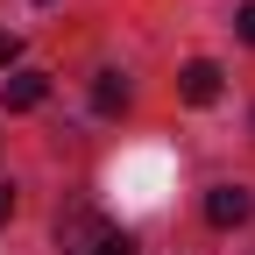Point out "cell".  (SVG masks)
<instances>
[{"mask_svg": "<svg viewBox=\"0 0 255 255\" xmlns=\"http://www.w3.org/2000/svg\"><path fill=\"white\" fill-rule=\"evenodd\" d=\"M248 213H255V199H248L241 184H213L206 191V220H213V227H241Z\"/></svg>", "mask_w": 255, "mask_h": 255, "instance_id": "1", "label": "cell"}, {"mask_svg": "<svg viewBox=\"0 0 255 255\" xmlns=\"http://www.w3.org/2000/svg\"><path fill=\"white\" fill-rule=\"evenodd\" d=\"M177 92H184V100L191 107H206V100H220V64H184V71H177Z\"/></svg>", "mask_w": 255, "mask_h": 255, "instance_id": "2", "label": "cell"}, {"mask_svg": "<svg viewBox=\"0 0 255 255\" xmlns=\"http://www.w3.org/2000/svg\"><path fill=\"white\" fill-rule=\"evenodd\" d=\"M43 92H50V78H43V71H14V78H7V107H14V114H28V107H43Z\"/></svg>", "mask_w": 255, "mask_h": 255, "instance_id": "3", "label": "cell"}, {"mask_svg": "<svg viewBox=\"0 0 255 255\" xmlns=\"http://www.w3.org/2000/svg\"><path fill=\"white\" fill-rule=\"evenodd\" d=\"M92 107H100V114H121L128 107V85L121 78H100V85H92Z\"/></svg>", "mask_w": 255, "mask_h": 255, "instance_id": "4", "label": "cell"}, {"mask_svg": "<svg viewBox=\"0 0 255 255\" xmlns=\"http://www.w3.org/2000/svg\"><path fill=\"white\" fill-rule=\"evenodd\" d=\"M85 255H135V241H128V234H100Z\"/></svg>", "mask_w": 255, "mask_h": 255, "instance_id": "5", "label": "cell"}, {"mask_svg": "<svg viewBox=\"0 0 255 255\" xmlns=\"http://www.w3.org/2000/svg\"><path fill=\"white\" fill-rule=\"evenodd\" d=\"M14 57H21V36H7V28H0V71H7Z\"/></svg>", "mask_w": 255, "mask_h": 255, "instance_id": "6", "label": "cell"}, {"mask_svg": "<svg viewBox=\"0 0 255 255\" xmlns=\"http://www.w3.org/2000/svg\"><path fill=\"white\" fill-rule=\"evenodd\" d=\"M241 43H255V0L241 7Z\"/></svg>", "mask_w": 255, "mask_h": 255, "instance_id": "7", "label": "cell"}, {"mask_svg": "<svg viewBox=\"0 0 255 255\" xmlns=\"http://www.w3.org/2000/svg\"><path fill=\"white\" fill-rule=\"evenodd\" d=\"M7 213H14V191H0V220H7Z\"/></svg>", "mask_w": 255, "mask_h": 255, "instance_id": "8", "label": "cell"}]
</instances>
